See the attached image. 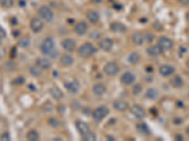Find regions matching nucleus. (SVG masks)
Returning a JSON list of instances; mask_svg holds the SVG:
<instances>
[{"label":"nucleus","instance_id":"f257e3e1","mask_svg":"<svg viewBox=\"0 0 189 141\" xmlns=\"http://www.w3.org/2000/svg\"><path fill=\"white\" fill-rule=\"evenodd\" d=\"M40 50L44 55L49 56L52 58H55L58 56V51L55 50V43L52 38H46L40 45Z\"/></svg>","mask_w":189,"mask_h":141},{"label":"nucleus","instance_id":"f03ea898","mask_svg":"<svg viewBox=\"0 0 189 141\" xmlns=\"http://www.w3.org/2000/svg\"><path fill=\"white\" fill-rule=\"evenodd\" d=\"M96 51L97 49L92 43H85L79 48V55L81 56L82 58H89L93 56L96 53Z\"/></svg>","mask_w":189,"mask_h":141},{"label":"nucleus","instance_id":"7ed1b4c3","mask_svg":"<svg viewBox=\"0 0 189 141\" xmlns=\"http://www.w3.org/2000/svg\"><path fill=\"white\" fill-rule=\"evenodd\" d=\"M38 14H39V17L46 21V22H51L54 18V13L53 12L51 11V9L47 6H42L39 8L38 10Z\"/></svg>","mask_w":189,"mask_h":141},{"label":"nucleus","instance_id":"20e7f679","mask_svg":"<svg viewBox=\"0 0 189 141\" xmlns=\"http://www.w3.org/2000/svg\"><path fill=\"white\" fill-rule=\"evenodd\" d=\"M108 114H109V109L106 106L101 105V106H98L97 108H96L93 111L92 116H93L94 120H96V121H101Z\"/></svg>","mask_w":189,"mask_h":141},{"label":"nucleus","instance_id":"39448f33","mask_svg":"<svg viewBox=\"0 0 189 141\" xmlns=\"http://www.w3.org/2000/svg\"><path fill=\"white\" fill-rule=\"evenodd\" d=\"M118 72H119V66L117 65V63L114 61L108 62L104 67V73L109 76H114L117 74Z\"/></svg>","mask_w":189,"mask_h":141},{"label":"nucleus","instance_id":"423d86ee","mask_svg":"<svg viewBox=\"0 0 189 141\" xmlns=\"http://www.w3.org/2000/svg\"><path fill=\"white\" fill-rule=\"evenodd\" d=\"M30 27L33 32L38 33L44 28V22L41 18H33L30 23Z\"/></svg>","mask_w":189,"mask_h":141},{"label":"nucleus","instance_id":"0eeeda50","mask_svg":"<svg viewBox=\"0 0 189 141\" xmlns=\"http://www.w3.org/2000/svg\"><path fill=\"white\" fill-rule=\"evenodd\" d=\"M158 45L163 50H170L173 47V42L167 37H161L158 40Z\"/></svg>","mask_w":189,"mask_h":141},{"label":"nucleus","instance_id":"6e6552de","mask_svg":"<svg viewBox=\"0 0 189 141\" xmlns=\"http://www.w3.org/2000/svg\"><path fill=\"white\" fill-rule=\"evenodd\" d=\"M87 29H88V26L85 22L83 21H81L79 23H77L74 27V31L78 34V35H84L86 32H87Z\"/></svg>","mask_w":189,"mask_h":141},{"label":"nucleus","instance_id":"1a4fd4ad","mask_svg":"<svg viewBox=\"0 0 189 141\" xmlns=\"http://www.w3.org/2000/svg\"><path fill=\"white\" fill-rule=\"evenodd\" d=\"M98 45H99V47H100L103 51L109 52V51L113 48L114 42H113L112 39L105 38V39H102V40L98 43Z\"/></svg>","mask_w":189,"mask_h":141},{"label":"nucleus","instance_id":"9d476101","mask_svg":"<svg viewBox=\"0 0 189 141\" xmlns=\"http://www.w3.org/2000/svg\"><path fill=\"white\" fill-rule=\"evenodd\" d=\"M174 72H175L174 67L171 66V65H168V64L162 65V66L159 68V73H160V74L163 75V76H164V77H167V76L171 75Z\"/></svg>","mask_w":189,"mask_h":141},{"label":"nucleus","instance_id":"9b49d317","mask_svg":"<svg viewBox=\"0 0 189 141\" xmlns=\"http://www.w3.org/2000/svg\"><path fill=\"white\" fill-rule=\"evenodd\" d=\"M131 112L136 118H143L146 116L145 109L140 105H133L131 109Z\"/></svg>","mask_w":189,"mask_h":141},{"label":"nucleus","instance_id":"f8f14e48","mask_svg":"<svg viewBox=\"0 0 189 141\" xmlns=\"http://www.w3.org/2000/svg\"><path fill=\"white\" fill-rule=\"evenodd\" d=\"M63 48L67 52H73L76 49V43L72 39H65L62 42Z\"/></svg>","mask_w":189,"mask_h":141},{"label":"nucleus","instance_id":"ddd939ff","mask_svg":"<svg viewBox=\"0 0 189 141\" xmlns=\"http://www.w3.org/2000/svg\"><path fill=\"white\" fill-rule=\"evenodd\" d=\"M134 80H135V75L131 72H126L121 76V82L124 85H128V86L131 85L134 82Z\"/></svg>","mask_w":189,"mask_h":141},{"label":"nucleus","instance_id":"4468645a","mask_svg":"<svg viewBox=\"0 0 189 141\" xmlns=\"http://www.w3.org/2000/svg\"><path fill=\"white\" fill-rule=\"evenodd\" d=\"M65 88L68 91L72 93H76L80 89V83L77 80H73V81L65 83Z\"/></svg>","mask_w":189,"mask_h":141},{"label":"nucleus","instance_id":"2eb2a0df","mask_svg":"<svg viewBox=\"0 0 189 141\" xmlns=\"http://www.w3.org/2000/svg\"><path fill=\"white\" fill-rule=\"evenodd\" d=\"M113 105H114V108L115 110L120 111V112H123V111L127 110L128 107H129L128 103L125 102V101H123V100H117V101H115Z\"/></svg>","mask_w":189,"mask_h":141},{"label":"nucleus","instance_id":"dca6fc26","mask_svg":"<svg viewBox=\"0 0 189 141\" xmlns=\"http://www.w3.org/2000/svg\"><path fill=\"white\" fill-rule=\"evenodd\" d=\"M76 126H77V129H78V131L80 132V133H81V135L90 131L89 125H88L86 122H84V121L78 120V121L76 122Z\"/></svg>","mask_w":189,"mask_h":141},{"label":"nucleus","instance_id":"f3484780","mask_svg":"<svg viewBox=\"0 0 189 141\" xmlns=\"http://www.w3.org/2000/svg\"><path fill=\"white\" fill-rule=\"evenodd\" d=\"M86 18L87 20L92 23V24H97L99 21V14L96 11H89L86 13Z\"/></svg>","mask_w":189,"mask_h":141},{"label":"nucleus","instance_id":"a211bd4d","mask_svg":"<svg viewBox=\"0 0 189 141\" xmlns=\"http://www.w3.org/2000/svg\"><path fill=\"white\" fill-rule=\"evenodd\" d=\"M162 52H163V49L159 45H151V46L147 47V53L152 57L160 56L162 54Z\"/></svg>","mask_w":189,"mask_h":141},{"label":"nucleus","instance_id":"6ab92c4d","mask_svg":"<svg viewBox=\"0 0 189 141\" xmlns=\"http://www.w3.org/2000/svg\"><path fill=\"white\" fill-rule=\"evenodd\" d=\"M106 91V87L104 84L102 83H97L93 87V92L97 95V96H101L105 93Z\"/></svg>","mask_w":189,"mask_h":141},{"label":"nucleus","instance_id":"aec40b11","mask_svg":"<svg viewBox=\"0 0 189 141\" xmlns=\"http://www.w3.org/2000/svg\"><path fill=\"white\" fill-rule=\"evenodd\" d=\"M170 84H171V86H172L173 88H181V87L183 86V80H182V78H181V76L176 75V76H174L173 78H171Z\"/></svg>","mask_w":189,"mask_h":141},{"label":"nucleus","instance_id":"412c9836","mask_svg":"<svg viewBox=\"0 0 189 141\" xmlns=\"http://www.w3.org/2000/svg\"><path fill=\"white\" fill-rule=\"evenodd\" d=\"M131 39H132V42H133L135 44H137V45H141V44H143V43L146 42V41H145V36H144L142 33H140V32L134 33V34L132 35Z\"/></svg>","mask_w":189,"mask_h":141},{"label":"nucleus","instance_id":"4be33fe9","mask_svg":"<svg viewBox=\"0 0 189 141\" xmlns=\"http://www.w3.org/2000/svg\"><path fill=\"white\" fill-rule=\"evenodd\" d=\"M73 62H74L73 57L70 56V55H68V54H64V55H63L62 58H61V63H62L64 66H66V67L71 66V65L73 64Z\"/></svg>","mask_w":189,"mask_h":141},{"label":"nucleus","instance_id":"5701e85b","mask_svg":"<svg viewBox=\"0 0 189 141\" xmlns=\"http://www.w3.org/2000/svg\"><path fill=\"white\" fill-rule=\"evenodd\" d=\"M36 64L38 65V66H40L42 69H44V70H48V69H50V67H51V62L49 61V59H47V58H38L37 59V61H36Z\"/></svg>","mask_w":189,"mask_h":141},{"label":"nucleus","instance_id":"b1692460","mask_svg":"<svg viewBox=\"0 0 189 141\" xmlns=\"http://www.w3.org/2000/svg\"><path fill=\"white\" fill-rule=\"evenodd\" d=\"M110 28L114 32H124V31H126V26H124L123 24L118 23V22L112 23Z\"/></svg>","mask_w":189,"mask_h":141},{"label":"nucleus","instance_id":"393cba45","mask_svg":"<svg viewBox=\"0 0 189 141\" xmlns=\"http://www.w3.org/2000/svg\"><path fill=\"white\" fill-rule=\"evenodd\" d=\"M50 94H51V96L54 98V99H56V100H60V99H62L63 98V96H64V94H63V91L59 88H56V87H53L52 88H50Z\"/></svg>","mask_w":189,"mask_h":141},{"label":"nucleus","instance_id":"a878e982","mask_svg":"<svg viewBox=\"0 0 189 141\" xmlns=\"http://www.w3.org/2000/svg\"><path fill=\"white\" fill-rule=\"evenodd\" d=\"M42 68L40 67V66H38L37 64L36 65H33V66H31V68H30V73H31V75H33V76H35V77H39V76H41L42 75Z\"/></svg>","mask_w":189,"mask_h":141},{"label":"nucleus","instance_id":"bb28decb","mask_svg":"<svg viewBox=\"0 0 189 141\" xmlns=\"http://www.w3.org/2000/svg\"><path fill=\"white\" fill-rule=\"evenodd\" d=\"M39 133L35 130H31L27 133V138L29 141H38L39 140Z\"/></svg>","mask_w":189,"mask_h":141},{"label":"nucleus","instance_id":"cd10ccee","mask_svg":"<svg viewBox=\"0 0 189 141\" xmlns=\"http://www.w3.org/2000/svg\"><path fill=\"white\" fill-rule=\"evenodd\" d=\"M158 95H159V93H158V91H157L155 88H149V89H147V92H146V97L148 98V99H150V100H155V99H157V98H158Z\"/></svg>","mask_w":189,"mask_h":141},{"label":"nucleus","instance_id":"c85d7f7f","mask_svg":"<svg viewBox=\"0 0 189 141\" xmlns=\"http://www.w3.org/2000/svg\"><path fill=\"white\" fill-rule=\"evenodd\" d=\"M81 137H82V140H84V141H94V140L97 139V135L94 133H92L91 131L82 134Z\"/></svg>","mask_w":189,"mask_h":141},{"label":"nucleus","instance_id":"c756f323","mask_svg":"<svg viewBox=\"0 0 189 141\" xmlns=\"http://www.w3.org/2000/svg\"><path fill=\"white\" fill-rule=\"evenodd\" d=\"M139 59H140V56L137 53H135V52L131 53L129 56V58H128V60H129V62L131 64H136L139 61Z\"/></svg>","mask_w":189,"mask_h":141},{"label":"nucleus","instance_id":"7c9ffc66","mask_svg":"<svg viewBox=\"0 0 189 141\" xmlns=\"http://www.w3.org/2000/svg\"><path fill=\"white\" fill-rule=\"evenodd\" d=\"M137 129H138V131H139L142 134H149V133H150L148 127H147L145 123L138 124V125H137Z\"/></svg>","mask_w":189,"mask_h":141},{"label":"nucleus","instance_id":"2f4dec72","mask_svg":"<svg viewBox=\"0 0 189 141\" xmlns=\"http://www.w3.org/2000/svg\"><path fill=\"white\" fill-rule=\"evenodd\" d=\"M18 45L21 46V47H23V48L28 47L30 45V39H28V38H22V39H20L19 42H18Z\"/></svg>","mask_w":189,"mask_h":141},{"label":"nucleus","instance_id":"473e14b6","mask_svg":"<svg viewBox=\"0 0 189 141\" xmlns=\"http://www.w3.org/2000/svg\"><path fill=\"white\" fill-rule=\"evenodd\" d=\"M0 5L5 8H11L14 5V0H0Z\"/></svg>","mask_w":189,"mask_h":141},{"label":"nucleus","instance_id":"72a5a7b5","mask_svg":"<svg viewBox=\"0 0 189 141\" xmlns=\"http://www.w3.org/2000/svg\"><path fill=\"white\" fill-rule=\"evenodd\" d=\"M48 123H49V125H50V126H52V127H57V126H59V124H60V121H59V119H58V118H56L52 117V118H49V120H48Z\"/></svg>","mask_w":189,"mask_h":141},{"label":"nucleus","instance_id":"f704fd0d","mask_svg":"<svg viewBox=\"0 0 189 141\" xmlns=\"http://www.w3.org/2000/svg\"><path fill=\"white\" fill-rule=\"evenodd\" d=\"M141 91H142V86H141V85H135V86L132 88V93H133L134 95L140 94Z\"/></svg>","mask_w":189,"mask_h":141},{"label":"nucleus","instance_id":"c9c22d12","mask_svg":"<svg viewBox=\"0 0 189 141\" xmlns=\"http://www.w3.org/2000/svg\"><path fill=\"white\" fill-rule=\"evenodd\" d=\"M14 85H22V84H24L25 83V78L23 77V76H19V77H16L14 80V82H13Z\"/></svg>","mask_w":189,"mask_h":141},{"label":"nucleus","instance_id":"e433bc0d","mask_svg":"<svg viewBox=\"0 0 189 141\" xmlns=\"http://www.w3.org/2000/svg\"><path fill=\"white\" fill-rule=\"evenodd\" d=\"M0 140H2V141H9V140H11V136H10L9 133H3L1 135H0Z\"/></svg>","mask_w":189,"mask_h":141},{"label":"nucleus","instance_id":"4c0bfd02","mask_svg":"<svg viewBox=\"0 0 189 141\" xmlns=\"http://www.w3.org/2000/svg\"><path fill=\"white\" fill-rule=\"evenodd\" d=\"M5 69H7L8 67H9V71H11V70H14V68H15V64L14 63V62H12V61H9V62H7L6 64H5Z\"/></svg>","mask_w":189,"mask_h":141},{"label":"nucleus","instance_id":"58836bf2","mask_svg":"<svg viewBox=\"0 0 189 141\" xmlns=\"http://www.w3.org/2000/svg\"><path fill=\"white\" fill-rule=\"evenodd\" d=\"M153 40V35L151 33H148L145 36V41H147V42H151Z\"/></svg>","mask_w":189,"mask_h":141},{"label":"nucleus","instance_id":"ea45409f","mask_svg":"<svg viewBox=\"0 0 189 141\" xmlns=\"http://www.w3.org/2000/svg\"><path fill=\"white\" fill-rule=\"evenodd\" d=\"M6 37V31L2 28H0V38H5Z\"/></svg>","mask_w":189,"mask_h":141},{"label":"nucleus","instance_id":"a19ab883","mask_svg":"<svg viewBox=\"0 0 189 141\" xmlns=\"http://www.w3.org/2000/svg\"><path fill=\"white\" fill-rule=\"evenodd\" d=\"M179 1L184 6H188L189 5V0H179Z\"/></svg>","mask_w":189,"mask_h":141},{"label":"nucleus","instance_id":"79ce46f5","mask_svg":"<svg viewBox=\"0 0 189 141\" xmlns=\"http://www.w3.org/2000/svg\"><path fill=\"white\" fill-rule=\"evenodd\" d=\"M175 138H176V139H177V140H178V139H179V140H180V141H181V140H182V139H183V138H182V136H181V135H180V134H179V135H176V137H175Z\"/></svg>","mask_w":189,"mask_h":141},{"label":"nucleus","instance_id":"37998d69","mask_svg":"<svg viewBox=\"0 0 189 141\" xmlns=\"http://www.w3.org/2000/svg\"><path fill=\"white\" fill-rule=\"evenodd\" d=\"M177 105H179V106H182L183 103H182V102H177Z\"/></svg>","mask_w":189,"mask_h":141},{"label":"nucleus","instance_id":"c03bdc74","mask_svg":"<svg viewBox=\"0 0 189 141\" xmlns=\"http://www.w3.org/2000/svg\"><path fill=\"white\" fill-rule=\"evenodd\" d=\"M185 132H186V134L189 136V125L187 126V128H186V131H185Z\"/></svg>","mask_w":189,"mask_h":141},{"label":"nucleus","instance_id":"a18cd8bd","mask_svg":"<svg viewBox=\"0 0 189 141\" xmlns=\"http://www.w3.org/2000/svg\"><path fill=\"white\" fill-rule=\"evenodd\" d=\"M186 66H187V68L189 69V59H188V60L186 61Z\"/></svg>","mask_w":189,"mask_h":141},{"label":"nucleus","instance_id":"49530a36","mask_svg":"<svg viewBox=\"0 0 189 141\" xmlns=\"http://www.w3.org/2000/svg\"><path fill=\"white\" fill-rule=\"evenodd\" d=\"M0 43H1V38H0Z\"/></svg>","mask_w":189,"mask_h":141}]
</instances>
